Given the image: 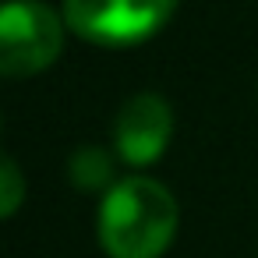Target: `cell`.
Listing matches in <instances>:
<instances>
[{
    "instance_id": "6da1fadb",
    "label": "cell",
    "mask_w": 258,
    "mask_h": 258,
    "mask_svg": "<svg viewBox=\"0 0 258 258\" xmlns=\"http://www.w3.org/2000/svg\"><path fill=\"white\" fill-rule=\"evenodd\" d=\"M180 209L152 177L117 180L99 205V244L110 258H163L177 237Z\"/></svg>"
},
{
    "instance_id": "7a4b0ae2",
    "label": "cell",
    "mask_w": 258,
    "mask_h": 258,
    "mask_svg": "<svg viewBox=\"0 0 258 258\" xmlns=\"http://www.w3.org/2000/svg\"><path fill=\"white\" fill-rule=\"evenodd\" d=\"M180 0H64V25L96 46L124 50L152 39Z\"/></svg>"
},
{
    "instance_id": "3957f363",
    "label": "cell",
    "mask_w": 258,
    "mask_h": 258,
    "mask_svg": "<svg viewBox=\"0 0 258 258\" xmlns=\"http://www.w3.org/2000/svg\"><path fill=\"white\" fill-rule=\"evenodd\" d=\"M64 50V15L43 0H8L0 11V71L29 78L46 71Z\"/></svg>"
},
{
    "instance_id": "277c9868",
    "label": "cell",
    "mask_w": 258,
    "mask_h": 258,
    "mask_svg": "<svg viewBox=\"0 0 258 258\" xmlns=\"http://www.w3.org/2000/svg\"><path fill=\"white\" fill-rule=\"evenodd\" d=\"M173 138V110L156 92L131 96L113 120V145L127 166L156 163Z\"/></svg>"
},
{
    "instance_id": "5b68a950",
    "label": "cell",
    "mask_w": 258,
    "mask_h": 258,
    "mask_svg": "<svg viewBox=\"0 0 258 258\" xmlns=\"http://www.w3.org/2000/svg\"><path fill=\"white\" fill-rule=\"evenodd\" d=\"M71 184L75 187H82V191H99V187H113L110 184V177H113V163H110V156L99 149V145H85V149H78L75 156H71Z\"/></svg>"
},
{
    "instance_id": "8992f818",
    "label": "cell",
    "mask_w": 258,
    "mask_h": 258,
    "mask_svg": "<svg viewBox=\"0 0 258 258\" xmlns=\"http://www.w3.org/2000/svg\"><path fill=\"white\" fill-rule=\"evenodd\" d=\"M22 202H25V177H22L18 163L11 156H4V163H0V216L11 219Z\"/></svg>"
}]
</instances>
